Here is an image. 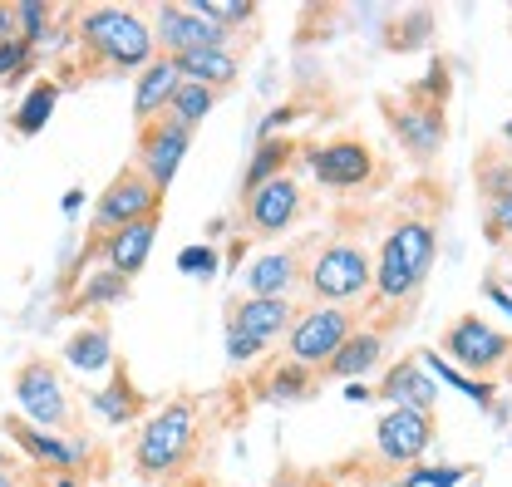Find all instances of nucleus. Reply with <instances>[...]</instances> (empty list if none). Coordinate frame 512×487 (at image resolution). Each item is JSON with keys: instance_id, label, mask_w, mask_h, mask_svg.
<instances>
[{"instance_id": "f8f14e48", "label": "nucleus", "mask_w": 512, "mask_h": 487, "mask_svg": "<svg viewBox=\"0 0 512 487\" xmlns=\"http://www.w3.org/2000/svg\"><path fill=\"white\" fill-rule=\"evenodd\" d=\"M375 443L389 463H414L434 443V419L424 409H389L375 428Z\"/></svg>"}, {"instance_id": "9d476101", "label": "nucleus", "mask_w": 512, "mask_h": 487, "mask_svg": "<svg viewBox=\"0 0 512 487\" xmlns=\"http://www.w3.org/2000/svg\"><path fill=\"white\" fill-rule=\"evenodd\" d=\"M444 350L453 365L463 369H498L508 360L512 340L503 330H493L488 320H478V315H463V320H453L444 330Z\"/></svg>"}, {"instance_id": "c9c22d12", "label": "nucleus", "mask_w": 512, "mask_h": 487, "mask_svg": "<svg viewBox=\"0 0 512 487\" xmlns=\"http://www.w3.org/2000/svg\"><path fill=\"white\" fill-rule=\"evenodd\" d=\"M424 483L429 487H453V483H463V468H439V473H429Z\"/></svg>"}, {"instance_id": "bb28decb", "label": "nucleus", "mask_w": 512, "mask_h": 487, "mask_svg": "<svg viewBox=\"0 0 512 487\" xmlns=\"http://www.w3.org/2000/svg\"><path fill=\"white\" fill-rule=\"evenodd\" d=\"M493 207H488V237L493 242H503V237H512V173L503 168V173H493Z\"/></svg>"}, {"instance_id": "0eeeda50", "label": "nucleus", "mask_w": 512, "mask_h": 487, "mask_svg": "<svg viewBox=\"0 0 512 487\" xmlns=\"http://www.w3.org/2000/svg\"><path fill=\"white\" fill-rule=\"evenodd\" d=\"M188 143H192V133L183 128V123H173L168 114L138 123V158H133V168L158 187V192H168L173 178H178V168H183Z\"/></svg>"}, {"instance_id": "4be33fe9", "label": "nucleus", "mask_w": 512, "mask_h": 487, "mask_svg": "<svg viewBox=\"0 0 512 487\" xmlns=\"http://www.w3.org/2000/svg\"><path fill=\"white\" fill-rule=\"evenodd\" d=\"M55 104H60V84H55V79H35V84H30V94L20 99V109H15L10 128H15L20 138H35V133L50 123Z\"/></svg>"}, {"instance_id": "cd10ccee", "label": "nucleus", "mask_w": 512, "mask_h": 487, "mask_svg": "<svg viewBox=\"0 0 512 487\" xmlns=\"http://www.w3.org/2000/svg\"><path fill=\"white\" fill-rule=\"evenodd\" d=\"M291 143H261L252 158V168H247V192H256L261 183H271V178H281V168L291 163Z\"/></svg>"}, {"instance_id": "4468645a", "label": "nucleus", "mask_w": 512, "mask_h": 487, "mask_svg": "<svg viewBox=\"0 0 512 487\" xmlns=\"http://www.w3.org/2000/svg\"><path fill=\"white\" fill-rule=\"evenodd\" d=\"M311 173L325 187H355L375 173V158L360 138H335V143H320L311 153Z\"/></svg>"}, {"instance_id": "dca6fc26", "label": "nucleus", "mask_w": 512, "mask_h": 487, "mask_svg": "<svg viewBox=\"0 0 512 487\" xmlns=\"http://www.w3.org/2000/svg\"><path fill=\"white\" fill-rule=\"evenodd\" d=\"M178 84H183L178 64L168 60V55H153V60L138 69V89H133V119L148 123V119H158V114H168V99L178 94Z\"/></svg>"}, {"instance_id": "c756f323", "label": "nucleus", "mask_w": 512, "mask_h": 487, "mask_svg": "<svg viewBox=\"0 0 512 487\" xmlns=\"http://www.w3.org/2000/svg\"><path fill=\"white\" fill-rule=\"evenodd\" d=\"M192 10L202 15V20H212V25H242V20H256V5L247 0H192Z\"/></svg>"}, {"instance_id": "2eb2a0df", "label": "nucleus", "mask_w": 512, "mask_h": 487, "mask_svg": "<svg viewBox=\"0 0 512 487\" xmlns=\"http://www.w3.org/2000/svg\"><path fill=\"white\" fill-rule=\"evenodd\" d=\"M153 242H158V222H133V227L109 232V237H94V251H104V261H109V271H114V276L133 281V276L148 266Z\"/></svg>"}, {"instance_id": "e433bc0d", "label": "nucleus", "mask_w": 512, "mask_h": 487, "mask_svg": "<svg viewBox=\"0 0 512 487\" xmlns=\"http://www.w3.org/2000/svg\"><path fill=\"white\" fill-rule=\"evenodd\" d=\"M40 487H79V478H69V473H45Z\"/></svg>"}, {"instance_id": "7c9ffc66", "label": "nucleus", "mask_w": 512, "mask_h": 487, "mask_svg": "<svg viewBox=\"0 0 512 487\" xmlns=\"http://www.w3.org/2000/svg\"><path fill=\"white\" fill-rule=\"evenodd\" d=\"M35 64V50L25 45V40H10V45H0V84H15L25 69Z\"/></svg>"}, {"instance_id": "a878e982", "label": "nucleus", "mask_w": 512, "mask_h": 487, "mask_svg": "<svg viewBox=\"0 0 512 487\" xmlns=\"http://www.w3.org/2000/svg\"><path fill=\"white\" fill-rule=\"evenodd\" d=\"M212 104H217V94H212V89H202V84H188V79H183V84H178V94L168 99V119L183 123V128L192 133L197 123L212 114Z\"/></svg>"}, {"instance_id": "412c9836", "label": "nucleus", "mask_w": 512, "mask_h": 487, "mask_svg": "<svg viewBox=\"0 0 512 487\" xmlns=\"http://www.w3.org/2000/svg\"><path fill=\"white\" fill-rule=\"evenodd\" d=\"M380 394H384V399H394L399 409H424V414H429V404H434L439 384H434V379H429L419 365H399L389 379H384Z\"/></svg>"}, {"instance_id": "a19ab883", "label": "nucleus", "mask_w": 512, "mask_h": 487, "mask_svg": "<svg viewBox=\"0 0 512 487\" xmlns=\"http://www.w3.org/2000/svg\"><path fill=\"white\" fill-rule=\"evenodd\" d=\"M503 138H508V143H512V119H508V123H503Z\"/></svg>"}, {"instance_id": "4c0bfd02", "label": "nucleus", "mask_w": 512, "mask_h": 487, "mask_svg": "<svg viewBox=\"0 0 512 487\" xmlns=\"http://www.w3.org/2000/svg\"><path fill=\"white\" fill-rule=\"evenodd\" d=\"M0 478H20V463L10 453H0Z\"/></svg>"}, {"instance_id": "473e14b6", "label": "nucleus", "mask_w": 512, "mask_h": 487, "mask_svg": "<svg viewBox=\"0 0 512 487\" xmlns=\"http://www.w3.org/2000/svg\"><path fill=\"white\" fill-rule=\"evenodd\" d=\"M276 394H296V399H301V394H306V369L301 365L281 369V374H276Z\"/></svg>"}, {"instance_id": "2f4dec72", "label": "nucleus", "mask_w": 512, "mask_h": 487, "mask_svg": "<svg viewBox=\"0 0 512 487\" xmlns=\"http://www.w3.org/2000/svg\"><path fill=\"white\" fill-rule=\"evenodd\" d=\"M227 355H232V360H256V355H261V340L242 335V330H227Z\"/></svg>"}, {"instance_id": "f704fd0d", "label": "nucleus", "mask_w": 512, "mask_h": 487, "mask_svg": "<svg viewBox=\"0 0 512 487\" xmlns=\"http://www.w3.org/2000/svg\"><path fill=\"white\" fill-rule=\"evenodd\" d=\"M10 40H20V30H15V5H0V45H10Z\"/></svg>"}, {"instance_id": "ddd939ff", "label": "nucleus", "mask_w": 512, "mask_h": 487, "mask_svg": "<svg viewBox=\"0 0 512 487\" xmlns=\"http://www.w3.org/2000/svg\"><path fill=\"white\" fill-rule=\"evenodd\" d=\"M5 433H10V443L35 463V468H45V473H79V448L69 443V438H60V433H45V428L25 424V419H5Z\"/></svg>"}, {"instance_id": "39448f33", "label": "nucleus", "mask_w": 512, "mask_h": 487, "mask_svg": "<svg viewBox=\"0 0 512 487\" xmlns=\"http://www.w3.org/2000/svg\"><path fill=\"white\" fill-rule=\"evenodd\" d=\"M158 217H163V192L128 163L109 178V187L94 202V237H109L133 222H158Z\"/></svg>"}, {"instance_id": "c85d7f7f", "label": "nucleus", "mask_w": 512, "mask_h": 487, "mask_svg": "<svg viewBox=\"0 0 512 487\" xmlns=\"http://www.w3.org/2000/svg\"><path fill=\"white\" fill-rule=\"evenodd\" d=\"M128 291V281L124 276H114V271H99V276H89L84 281V291L69 301V310H89V305H109V301H119Z\"/></svg>"}, {"instance_id": "b1692460", "label": "nucleus", "mask_w": 512, "mask_h": 487, "mask_svg": "<svg viewBox=\"0 0 512 487\" xmlns=\"http://www.w3.org/2000/svg\"><path fill=\"white\" fill-rule=\"evenodd\" d=\"M380 350H384L380 335H375V330H360V335H350V340L330 355V365L325 369H330L335 379H355V374H365V369L380 360Z\"/></svg>"}, {"instance_id": "58836bf2", "label": "nucleus", "mask_w": 512, "mask_h": 487, "mask_svg": "<svg viewBox=\"0 0 512 487\" xmlns=\"http://www.w3.org/2000/svg\"><path fill=\"white\" fill-rule=\"evenodd\" d=\"M178 487H217V483H212V478H183Z\"/></svg>"}, {"instance_id": "6ab92c4d", "label": "nucleus", "mask_w": 512, "mask_h": 487, "mask_svg": "<svg viewBox=\"0 0 512 487\" xmlns=\"http://www.w3.org/2000/svg\"><path fill=\"white\" fill-rule=\"evenodd\" d=\"M389 123H394L399 143L409 153H419V158L439 153V143H444V119L434 109H404V114H389Z\"/></svg>"}, {"instance_id": "20e7f679", "label": "nucleus", "mask_w": 512, "mask_h": 487, "mask_svg": "<svg viewBox=\"0 0 512 487\" xmlns=\"http://www.w3.org/2000/svg\"><path fill=\"white\" fill-rule=\"evenodd\" d=\"M10 389H15V399L25 409V424L45 428V433H60V438L69 428H79V419H74V394H69V384H64L55 360H45V355L20 360Z\"/></svg>"}, {"instance_id": "ea45409f", "label": "nucleus", "mask_w": 512, "mask_h": 487, "mask_svg": "<svg viewBox=\"0 0 512 487\" xmlns=\"http://www.w3.org/2000/svg\"><path fill=\"white\" fill-rule=\"evenodd\" d=\"M0 487H20V478H0Z\"/></svg>"}, {"instance_id": "f3484780", "label": "nucleus", "mask_w": 512, "mask_h": 487, "mask_svg": "<svg viewBox=\"0 0 512 487\" xmlns=\"http://www.w3.org/2000/svg\"><path fill=\"white\" fill-rule=\"evenodd\" d=\"M291 301H271V296H252V301L237 305V315H232V330H242V335H252V340H271V335H281L286 325H291Z\"/></svg>"}, {"instance_id": "393cba45", "label": "nucleus", "mask_w": 512, "mask_h": 487, "mask_svg": "<svg viewBox=\"0 0 512 487\" xmlns=\"http://www.w3.org/2000/svg\"><path fill=\"white\" fill-rule=\"evenodd\" d=\"M94 409L109 419V424H128L133 414H138V394H133V384H128V369L114 360V384L104 389V394H94Z\"/></svg>"}, {"instance_id": "7ed1b4c3", "label": "nucleus", "mask_w": 512, "mask_h": 487, "mask_svg": "<svg viewBox=\"0 0 512 487\" xmlns=\"http://www.w3.org/2000/svg\"><path fill=\"white\" fill-rule=\"evenodd\" d=\"M434 227L429 222H399L380 246V261L370 266L375 276V291H380V301H409L419 286H424V276H429V266H434Z\"/></svg>"}, {"instance_id": "72a5a7b5", "label": "nucleus", "mask_w": 512, "mask_h": 487, "mask_svg": "<svg viewBox=\"0 0 512 487\" xmlns=\"http://www.w3.org/2000/svg\"><path fill=\"white\" fill-rule=\"evenodd\" d=\"M178 266H183V271H197V266H217V256H212L207 246H192V251H183V256H178Z\"/></svg>"}, {"instance_id": "a211bd4d", "label": "nucleus", "mask_w": 512, "mask_h": 487, "mask_svg": "<svg viewBox=\"0 0 512 487\" xmlns=\"http://www.w3.org/2000/svg\"><path fill=\"white\" fill-rule=\"evenodd\" d=\"M178 74L188 79V84H202V89H212V94H222V89H232L237 84V60L227 55V50H192V55H178Z\"/></svg>"}, {"instance_id": "f03ea898", "label": "nucleus", "mask_w": 512, "mask_h": 487, "mask_svg": "<svg viewBox=\"0 0 512 487\" xmlns=\"http://www.w3.org/2000/svg\"><path fill=\"white\" fill-rule=\"evenodd\" d=\"M197 453V414L188 399H173L168 409H158L138 443H133V473L143 483H163V478H183Z\"/></svg>"}, {"instance_id": "5701e85b", "label": "nucleus", "mask_w": 512, "mask_h": 487, "mask_svg": "<svg viewBox=\"0 0 512 487\" xmlns=\"http://www.w3.org/2000/svg\"><path fill=\"white\" fill-rule=\"evenodd\" d=\"M291 281H296V256H291V251L261 256L252 271H247V286H252V296H271V301H286Z\"/></svg>"}, {"instance_id": "f257e3e1", "label": "nucleus", "mask_w": 512, "mask_h": 487, "mask_svg": "<svg viewBox=\"0 0 512 487\" xmlns=\"http://www.w3.org/2000/svg\"><path fill=\"white\" fill-rule=\"evenodd\" d=\"M74 45L84 55V69H119L133 74L153 60V30L143 15H133L124 5H89V10H74Z\"/></svg>"}, {"instance_id": "6e6552de", "label": "nucleus", "mask_w": 512, "mask_h": 487, "mask_svg": "<svg viewBox=\"0 0 512 487\" xmlns=\"http://www.w3.org/2000/svg\"><path fill=\"white\" fill-rule=\"evenodd\" d=\"M153 50L178 60V55H192V50H222L227 45V30L202 20L192 5H158L153 10Z\"/></svg>"}, {"instance_id": "9b49d317", "label": "nucleus", "mask_w": 512, "mask_h": 487, "mask_svg": "<svg viewBox=\"0 0 512 487\" xmlns=\"http://www.w3.org/2000/svg\"><path fill=\"white\" fill-rule=\"evenodd\" d=\"M296 217H301V187L291 183L286 173L261 183L256 192H247V227H252V237H276Z\"/></svg>"}, {"instance_id": "1a4fd4ad", "label": "nucleus", "mask_w": 512, "mask_h": 487, "mask_svg": "<svg viewBox=\"0 0 512 487\" xmlns=\"http://www.w3.org/2000/svg\"><path fill=\"white\" fill-rule=\"evenodd\" d=\"M345 340H350V310L316 305V310H306V315L291 325V360L301 369L330 365V355H335Z\"/></svg>"}, {"instance_id": "aec40b11", "label": "nucleus", "mask_w": 512, "mask_h": 487, "mask_svg": "<svg viewBox=\"0 0 512 487\" xmlns=\"http://www.w3.org/2000/svg\"><path fill=\"white\" fill-rule=\"evenodd\" d=\"M64 360L74 369H84V374L114 369V335H109V325H89V330L69 335L64 340Z\"/></svg>"}, {"instance_id": "423d86ee", "label": "nucleus", "mask_w": 512, "mask_h": 487, "mask_svg": "<svg viewBox=\"0 0 512 487\" xmlns=\"http://www.w3.org/2000/svg\"><path fill=\"white\" fill-rule=\"evenodd\" d=\"M370 256L350 242H330L320 246V256L311 261V296L325 305L335 301H355L360 291H370Z\"/></svg>"}]
</instances>
